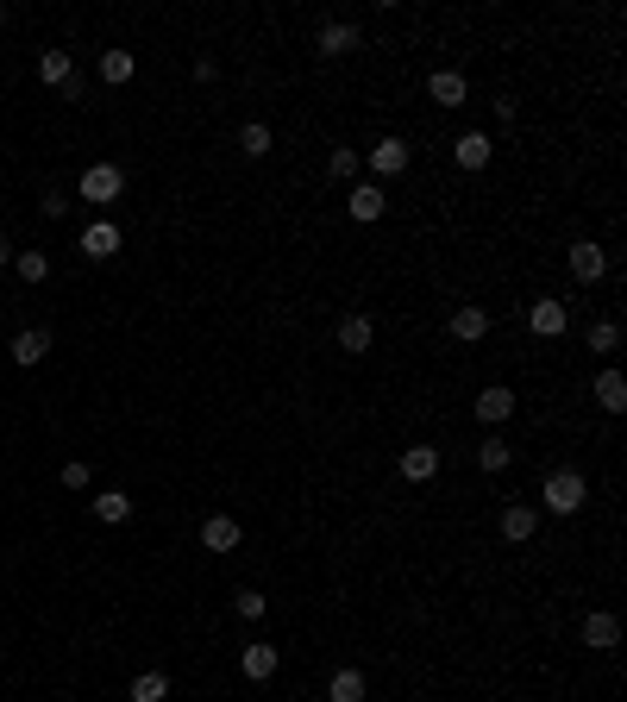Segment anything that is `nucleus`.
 Masks as SVG:
<instances>
[{
	"label": "nucleus",
	"mask_w": 627,
	"mask_h": 702,
	"mask_svg": "<svg viewBox=\"0 0 627 702\" xmlns=\"http://www.w3.org/2000/svg\"><path fill=\"white\" fill-rule=\"evenodd\" d=\"M483 333H490V314H483L477 301H471V308H458V314H452V339H458V345H477Z\"/></svg>",
	"instance_id": "20"
},
{
	"label": "nucleus",
	"mask_w": 627,
	"mask_h": 702,
	"mask_svg": "<svg viewBox=\"0 0 627 702\" xmlns=\"http://www.w3.org/2000/svg\"><path fill=\"white\" fill-rule=\"evenodd\" d=\"M0 26H7V7H0Z\"/></svg>",
	"instance_id": "34"
},
{
	"label": "nucleus",
	"mask_w": 627,
	"mask_h": 702,
	"mask_svg": "<svg viewBox=\"0 0 627 702\" xmlns=\"http://www.w3.org/2000/svg\"><path fill=\"white\" fill-rule=\"evenodd\" d=\"M239 157H270V126L264 120H245L239 126Z\"/></svg>",
	"instance_id": "26"
},
{
	"label": "nucleus",
	"mask_w": 627,
	"mask_h": 702,
	"mask_svg": "<svg viewBox=\"0 0 627 702\" xmlns=\"http://www.w3.org/2000/svg\"><path fill=\"white\" fill-rule=\"evenodd\" d=\"M615 345H621V326L615 320H596L590 326V351H615Z\"/></svg>",
	"instance_id": "30"
},
{
	"label": "nucleus",
	"mask_w": 627,
	"mask_h": 702,
	"mask_svg": "<svg viewBox=\"0 0 627 702\" xmlns=\"http://www.w3.org/2000/svg\"><path fill=\"white\" fill-rule=\"evenodd\" d=\"M345 207H352V220H383V207H389V195H383V182H358L352 195H345Z\"/></svg>",
	"instance_id": "11"
},
{
	"label": "nucleus",
	"mask_w": 627,
	"mask_h": 702,
	"mask_svg": "<svg viewBox=\"0 0 627 702\" xmlns=\"http://www.w3.org/2000/svg\"><path fill=\"white\" fill-rule=\"evenodd\" d=\"M7 264H13V245H7V239H0V270H7Z\"/></svg>",
	"instance_id": "33"
},
{
	"label": "nucleus",
	"mask_w": 627,
	"mask_h": 702,
	"mask_svg": "<svg viewBox=\"0 0 627 702\" xmlns=\"http://www.w3.org/2000/svg\"><path fill=\"white\" fill-rule=\"evenodd\" d=\"M201 546L207 552H239V521H232V514H207V521H201Z\"/></svg>",
	"instance_id": "14"
},
{
	"label": "nucleus",
	"mask_w": 627,
	"mask_h": 702,
	"mask_svg": "<svg viewBox=\"0 0 627 702\" xmlns=\"http://www.w3.org/2000/svg\"><path fill=\"white\" fill-rule=\"evenodd\" d=\"M327 702H364V671L339 665V671L327 677Z\"/></svg>",
	"instance_id": "22"
},
{
	"label": "nucleus",
	"mask_w": 627,
	"mask_h": 702,
	"mask_svg": "<svg viewBox=\"0 0 627 702\" xmlns=\"http://www.w3.org/2000/svg\"><path fill=\"white\" fill-rule=\"evenodd\" d=\"M590 395H596V408H602V414H621V408H627V377H621V370H602Z\"/></svg>",
	"instance_id": "19"
},
{
	"label": "nucleus",
	"mask_w": 627,
	"mask_h": 702,
	"mask_svg": "<svg viewBox=\"0 0 627 702\" xmlns=\"http://www.w3.org/2000/svg\"><path fill=\"white\" fill-rule=\"evenodd\" d=\"M132 76H138V57H132V51H101V82L120 88V82H132Z\"/></svg>",
	"instance_id": "24"
},
{
	"label": "nucleus",
	"mask_w": 627,
	"mask_h": 702,
	"mask_svg": "<svg viewBox=\"0 0 627 702\" xmlns=\"http://www.w3.org/2000/svg\"><path fill=\"white\" fill-rule=\"evenodd\" d=\"M113 251H120V226H113V220H88V226H82V257L107 264Z\"/></svg>",
	"instance_id": "7"
},
{
	"label": "nucleus",
	"mask_w": 627,
	"mask_h": 702,
	"mask_svg": "<svg viewBox=\"0 0 627 702\" xmlns=\"http://www.w3.org/2000/svg\"><path fill=\"white\" fill-rule=\"evenodd\" d=\"M565 264H571V283H584V289H590V283H602V276H609V251H602L596 239H577Z\"/></svg>",
	"instance_id": "4"
},
{
	"label": "nucleus",
	"mask_w": 627,
	"mask_h": 702,
	"mask_svg": "<svg viewBox=\"0 0 627 702\" xmlns=\"http://www.w3.org/2000/svg\"><path fill=\"white\" fill-rule=\"evenodd\" d=\"M471 408H477V420H483V427H502V420H508V414H515V389H502V383H490V389H483V395H477V402H471Z\"/></svg>",
	"instance_id": "10"
},
{
	"label": "nucleus",
	"mask_w": 627,
	"mask_h": 702,
	"mask_svg": "<svg viewBox=\"0 0 627 702\" xmlns=\"http://www.w3.org/2000/svg\"><path fill=\"white\" fill-rule=\"evenodd\" d=\"M170 696V677L164 671H138L132 677V702H164Z\"/></svg>",
	"instance_id": "28"
},
{
	"label": "nucleus",
	"mask_w": 627,
	"mask_h": 702,
	"mask_svg": "<svg viewBox=\"0 0 627 702\" xmlns=\"http://www.w3.org/2000/svg\"><path fill=\"white\" fill-rule=\"evenodd\" d=\"M370 176H402L408 163H414V151H408V138H396V132H383L377 145H370Z\"/></svg>",
	"instance_id": "3"
},
{
	"label": "nucleus",
	"mask_w": 627,
	"mask_h": 702,
	"mask_svg": "<svg viewBox=\"0 0 627 702\" xmlns=\"http://www.w3.org/2000/svg\"><path fill=\"white\" fill-rule=\"evenodd\" d=\"M95 521H107V527L132 521V496H126V489H101V496H95Z\"/></svg>",
	"instance_id": "23"
},
{
	"label": "nucleus",
	"mask_w": 627,
	"mask_h": 702,
	"mask_svg": "<svg viewBox=\"0 0 627 702\" xmlns=\"http://www.w3.org/2000/svg\"><path fill=\"white\" fill-rule=\"evenodd\" d=\"M44 358H51V333H44V326H26V333L13 339V364L32 370V364H44Z\"/></svg>",
	"instance_id": "15"
},
{
	"label": "nucleus",
	"mask_w": 627,
	"mask_h": 702,
	"mask_svg": "<svg viewBox=\"0 0 627 702\" xmlns=\"http://www.w3.org/2000/svg\"><path fill=\"white\" fill-rule=\"evenodd\" d=\"M590 502V477L584 471H552L546 483H540V508L546 514H577Z\"/></svg>",
	"instance_id": "1"
},
{
	"label": "nucleus",
	"mask_w": 627,
	"mask_h": 702,
	"mask_svg": "<svg viewBox=\"0 0 627 702\" xmlns=\"http://www.w3.org/2000/svg\"><path fill=\"white\" fill-rule=\"evenodd\" d=\"M533 533H540V508H533V502H508L502 508V540H533Z\"/></svg>",
	"instance_id": "9"
},
{
	"label": "nucleus",
	"mask_w": 627,
	"mask_h": 702,
	"mask_svg": "<svg viewBox=\"0 0 627 702\" xmlns=\"http://www.w3.org/2000/svg\"><path fill=\"white\" fill-rule=\"evenodd\" d=\"M76 195H82L88 207H113V201L126 195V170H120V163H88L82 182H76Z\"/></svg>",
	"instance_id": "2"
},
{
	"label": "nucleus",
	"mask_w": 627,
	"mask_h": 702,
	"mask_svg": "<svg viewBox=\"0 0 627 702\" xmlns=\"http://www.w3.org/2000/svg\"><path fill=\"white\" fill-rule=\"evenodd\" d=\"M427 95H433L439 107H464V95H471V88H464L458 69H433V76H427Z\"/></svg>",
	"instance_id": "17"
},
{
	"label": "nucleus",
	"mask_w": 627,
	"mask_h": 702,
	"mask_svg": "<svg viewBox=\"0 0 627 702\" xmlns=\"http://www.w3.org/2000/svg\"><path fill=\"white\" fill-rule=\"evenodd\" d=\"M584 646H596V652L621 646V621L609 615V608H590V615H584Z\"/></svg>",
	"instance_id": "8"
},
{
	"label": "nucleus",
	"mask_w": 627,
	"mask_h": 702,
	"mask_svg": "<svg viewBox=\"0 0 627 702\" xmlns=\"http://www.w3.org/2000/svg\"><path fill=\"white\" fill-rule=\"evenodd\" d=\"M433 471H439V446H408L402 452V477L408 483H427Z\"/></svg>",
	"instance_id": "21"
},
{
	"label": "nucleus",
	"mask_w": 627,
	"mask_h": 702,
	"mask_svg": "<svg viewBox=\"0 0 627 702\" xmlns=\"http://www.w3.org/2000/svg\"><path fill=\"white\" fill-rule=\"evenodd\" d=\"M276 665H283V652H276L270 640H251V646L239 652V671L251 677V684H270V677H276Z\"/></svg>",
	"instance_id": "6"
},
{
	"label": "nucleus",
	"mask_w": 627,
	"mask_h": 702,
	"mask_svg": "<svg viewBox=\"0 0 627 702\" xmlns=\"http://www.w3.org/2000/svg\"><path fill=\"white\" fill-rule=\"evenodd\" d=\"M527 326H533V333H540V339H559L565 326H571V308H565L559 295H540V301H533V308H527Z\"/></svg>",
	"instance_id": "5"
},
{
	"label": "nucleus",
	"mask_w": 627,
	"mask_h": 702,
	"mask_svg": "<svg viewBox=\"0 0 627 702\" xmlns=\"http://www.w3.org/2000/svg\"><path fill=\"white\" fill-rule=\"evenodd\" d=\"M232 608H239V621H264V608H270V602H264L258 590H239V602H232Z\"/></svg>",
	"instance_id": "31"
},
{
	"label": "nucleus",
	"mask_w": 627,
	"mask_h": 702,
	"mask_svg": "<svg viewBox=\"0 0 627 702\" xmlns=\"http://www.w3.org/2000/svg\"><path fill=\"white\" fill-rule=\"evenodd\" d=\"M508 458H515V446H508V439H483V446H477V471H508Z\"/></svg>",
	"instance_id": "27"
},
{
	"label": "nucleus",
	"mask_w": 627,
	"mask_h": 702,
	"mask_svg": "<svg viewBox=\"0 0 627 702\" xmlns=\"http://www.w3.org/2000/svg\"><path fill=\"white\" fill-rule=\"evenodd\" d=\"M358 170H364V157H358V151H352V145H339V151H333V157H327V176H333V182H352V176H358Z\"/></svg>",
	"instance_id": "29"
},
{
	"label": "nucleus",
	"mask_w": 627,
	"mask_h": 702,
	"mask_svg": "<svg viewBox=\"0 0 627 702\" xmlns=\"http://www.w3.org/2000/svg\"><path fill=\"white\" fill-rule=\"evenodd\" d=\"M333 339H339V351H370V339H377V326H370V314H345L339 326H333Z\"/></svg>",
	"instance_id": "13"
},
{
	"label": "nucleus",
	"mask_w": 627,
	"mask_h": 702,
	"mask_svg": "<svg viewBox=\"0 0 627 702\" xmlns=\"http://www.w3.org/2000/svg\"><path fill=\"white\" fill-rule=\"evenodd\" d=\"M490 132H458V145H452V157H458V170H490Z\"/></svg>",
	"instance_id": "12"
},
{
	"label": "nucleus",
	"mask_w": 627,
	"mask_h": 702,
	"mask_svg": "<svg viewBox=\"0 0 627 702\" xmlns=\"http://www.w3.org/2000/svg\"><path fill=\"white\" fill-rule=\"evenodd\" d=\"M345 51H358V26L352 19H327L320 26V57H345Z\"/></svg>",
	"instance_id": "16"
},
{
	"label": "nucleus",
	"mask_w": 627,
	"mask_h": 702,
	"mask_svg": "<svg viewBox=\"0 0 627 702\" xmlns=\"http://www.w3.org/2000/svg\"><path fill=\"white\" fill-rule=\"evenodd\" d=\"M63 489H88V464H82V458L63 464Z\"/></svg>",
	"instance_id": "32"
},
{
	"label": "nucleus",
	"mask_w": 627,
	"mask_h": 702,
	"mask_svg": "<svg viewBox=\"0 0 627 702\" xmlns=\"http://www.w3.org/2000/svg\"><path fill=\"white\" fill-rule=\"evenodd\" d=\"M38 82H44V88H69V82H76V63H69V51H38Z\"/></svg>",
	"instance_id": "18"
},
{
	"label": "nucleus",
	"mask_w": 627,
	"mask_h": 702,
	"mask_svg": "<svg viewBox=\"0 0 627 702\" xmlns=\"http://www.w3.org/2000/svg\"><path fill=\"white\" fill-rule=\"evenodd\" d=\"M13 270H19V283H44V276H51V257H44V251H13Z\"/></svg>",
	"instance_id": "25"
}]
</instances>
